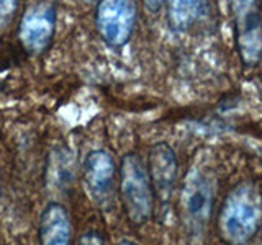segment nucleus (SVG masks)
Segmentation results:
<instances>
[{
	"label": "nucleus",
	"instance_id": "nucleus-13",
	"mask_svg": "<svg viewBox=\"0 0 262 245\" xmlns=\"http://www.w3.org/2000/svg\"><path fill=\"white\" fill-rule=\"evenodd\" d=\"M118 245H138V243L133 242V240H129V239H123V240L118 242Z\"/></svg>",
	"mask_w": 262,
	"mask_h": 245
},
{
	"label": "nucleus",
	"instance_id": "nucleus-4",
	"mask_svg": "<svg viewBox=\"0 0 262 245\" xmlns=\"http://www.w3.org/2000/svg\"><path fill=\"white\" fill-rule=\"evenodd\" d=\"M138 5L129 0L100 2L95 7V27L98 35L112 47L125 46L135 31Z\"/></svg>",
	"mask_w": 262,
	"mask_h": 245
},
{
	"label": "nucleus",
	"instance_id": "nucleus-6",
	"mask_svg": "<svg viewBox=\"0 0 262 245\" xmlns=\"http://www.w3.org/2000/svg\"><path fill=\"white\" fill-rule=\"evenodd\" d=\"M117 163L110 152L90 151L84 159V183L97 206L108 209L113 204Z\"/></svg>",
	"mask_w": 262,
	"mask_h": 245
},
{
	"label": "nucleus",
	"instance_id": "nucleus-9",
	"mask_svg": "<svg viewBox=\"0 0 262 245\" xmlns=\"http://www.w3.org/2000/svg\"><path fill=\"white\" fill-rule=\"evenodd\" d=\"M72 223L61 203H48L39 217V245H71Z\"/></svg>",
	"mask_w": 262,
	"mask_h": 245
},
{
	"label": "nucleus",
	"instance_id": "nucleus-8",
	"mask_svg": "<svg viewBox=\"0 0 262 245\" xmlns=\"http://www.w3.org/2000/svg\"><path fill=\"white\" fill-rule=\"evenodd\" d=\"M147 174L152 185L154 200L167 206L176 191L179 162L176 151L167 142H156L147 154Z\"/></svg>",
	"mask_w": 262,
	"mask_h": 245
},
{
	"label": "nucleus",
	"instance_id": "nucleus-1",
	"mask_svg": "<svg viewBox=\"0 0 262 245\" xmlns=\"http://www.w3.org/2000/svg\"><path fill=\"white\" fill-rule=\"evenodd\" d=\"M262 226V194L249 182L236 185L220 208L216 231L225 245H248Z\"/></svg>",
	"mask_w": 262,
	"mask_h": 245
},
{
	"label": "nucleus",
	"instance_id": "nucleus-14",
	"mask_svg": "<svg viewBox=\"0 0 262 245\" xmlns=\"http://www.w3.org/2000/svg\"><path fill=\"white\" fill-rule=\"evenodd\" d=\"M0 198H2V190H0Z\"/></svg>",
	"mask_w": 262,
	"mask_h": 245
},
{
	"label": "nucleus",
	"instance_id": "nucleus-12",
	"mask_svg": "<svg viewBox=\"0 0 262 245\" xmlns=\"http://www.w3.org/2000/svg\"><path fill=\"white\" fill-rule=\"evenodd\" d=\"M79 245H105V240L98 231H87L80 235Z\"/></svg>",
	"mask_w": 262,
	"mask_h": 245
},
{
	"label": "nucleus",
	"instance_id": "nucleus-7",
	"mask_svg": "<svg viewBox=\"0 0 262 245\" xmlns=\"http://www.w3.org/2000/svg\"><path fill=\"white\" fill-rule=\"evenodd\" d=\"M56 12L53 2H38L25 10L20 20L18 38L28 53L39 54L49 46L56 30Z\"/></svg>",
	"mask_w": 262,
	"mask_h": 245
},
{
	"label": "nucleus",
	"instance_id": "nucleus-3",
	"mask_svg": "<svg viewBox=\"0 0 262 245\" xmlns=\"http://www.w3.org/2000/svg\"><path fill=\"white\" fill-rule=\"evenodd\" d=\"M233 23L237 54L243 65L254 67L262 59V16L257 2H233Z\"/></svg>",
	"mask_w": 262,
	"mask_h": 245
},
{
	"label": "nucleus",
	"instance_id": "nucleus-2",
	"mask_svg": "<svg viewBox=\"0 0 262 245\" xmlns=\"http://www.w3.org/2000/svg\"><path fill=\"white\" fill-rule=\"evenodd\" d=\"M118 175L120 196L128 220L133 226L146 224L154 211V191L141 155L136 152L123 155Z\"/></svg>",
	"mask_w": 262,
	"mask_h": 245
},
{
	"label": "nucleus",
	"instance_id": "nucleus-11",
	"mask_svg": "<svg viewBox=\"0 0 262 245\" xmlns=\"http://www.w3.org/2000/svg\"><path fill=\"white\" fill-rule=\"evenodd\" d=\"M18 8V2H13V0H8V2H0V28L8 24V21L12 20L13 13Z\"/></svg>",
	"mask_w": 262,
	"mask_h": 245
},
{
	"label": "nucleus",
	"instance_id": "nucleus-10",
	"mask_svg": "<svg viewBox=\"0 0 262 245\" xmlns=\"http://www.w3.org/2000/svg\"><path fill=\"white\" fill-rule=\"evenodd\" d=\"M207 12L208 4L205 2H170L167 4V23L174 31H184L203 18Z\"/></svg>",
	"mask_w": 262,
	"mask_h": 245
},
{
	"label": "nucleus",
	"instance_id": "nucleus-5",
	"mask_svg": "<svg viewBox=\"0 0 262 245\" xmlns=\"http://www.w3.org/2000/svg\"><path fill=\"white\" fill-rule=\"evenodd\" d=\"M182 214L184 220L192 234L202 232L207 227L213 212L215 193L213 185L207 175L200 170H190L182 186Z\"/></svg>",
	"mask_w": 262,
	"mask_h": 245
}]
</instances>
